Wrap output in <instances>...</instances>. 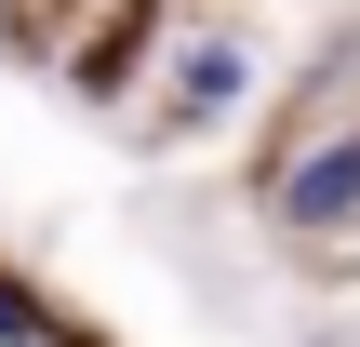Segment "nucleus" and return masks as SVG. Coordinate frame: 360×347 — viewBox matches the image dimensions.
<instances>
[{
  "instance_id": "4",
  "label": "nucleus",
  "mask_w": 360,
  "mask_h": 347,
  "mask_svg": "<svg viewBox=\"0 0 360 347\" xmlns=\"http://www.w3.org/2000/svg\"><path fill=\"white\" fill-rule=\"evenodd\" d=\"M307 347H347V334H307Z\"/></svg>"
},
{
  "instance_id": "1",
  "label": "nucleus",
  "mask_w": 360,
  "mask_h": 347,
  "mask_svg": "<svg viewBox=\"0 0 360 347\" xmlns=\"http://www.w3.org/2000/svg\"><path fill=\"white\" fill-rule=\"evenodd\" d=\"M267 227H281V241H347L360 227V120L321 134V147H294V160L267 174Z\"/></svg>"
},
{
  "instance_id": "2",
  "label": "nucleus",
  "mask_w": 360,
  "mask_h": 347,
  "mask_svg": "<svg viewBox=\"0 0 360 347\" xmlns=\"http://www.w3.org/2000/svg\"><path fill=\"white\" fill-rule=\"evenodd\" d=\"M254 107V40H187L174 53V94H160V120L174 134H227Z\"/></svg>"
},
{
  "instance_id": "3",
  "label": "nucleus",
  "mask_w": 360,
  "mask_h": 347,
  "mask_svg": "<svg viewBox=\"0 0 360 347\" xmlns=\"http://www.w3.org/2000/svg\"><path fill=\"white\" fill-rule=\"evenodd\" d=\"M40 334H53V321H40V308H27V294L0 281V347H40Z\"/></svg>"
}]
</instances>
